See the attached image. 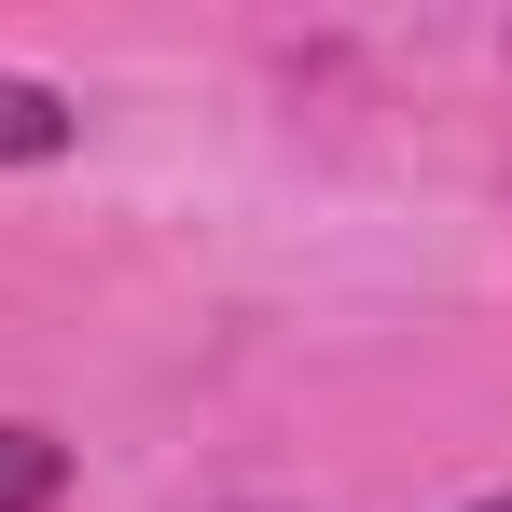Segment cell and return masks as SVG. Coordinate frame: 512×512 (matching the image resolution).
Segmentation results:
<instances>
[{
    "instance_id": "6da1fadb",
    "label": "cell",
    "mask_w": 512,
    "mask_h": 512,
    "mask_svg": "<svg viewBox=\"0 0 512 512\" xmlns=\"http://www.w3.org/2000/svg\"><path fill=\"white\" fill-rule=\"evenodd\" d=\"M70 139H84V111H70V97L28 84V70H0V167H56Z\"/></svg>"
},
{
    "instance_id": "7a4b0ae2",
    "label": "cell",
    "mask_w": 512,
    "mask_h": 512,
    "mask_svg": "<svg viewBox=\"0 0 512 512\" xmlns=\"http://www.w3.org/2000/svg\"><path fill=\"white\" fill-rule=\"evenodd\" d=\"M56 499H70V443L0 416V512H56Z\"/></svg>"
},
{
    "instance_id": "3957f363",
    "label": "cell",
    "mask_w": 512,
    "mask_h": 512,
    "mask_svg": "<svg viewBox=\"0 0 512 512\" xmlns=\"http://www.w3.org/2000/svg\"><path fill=\"white\" fill-rule=\"evenodd\" d=\"M471 512H512V485H499V499H471Z\"/></svg>"
}]
</instances>
